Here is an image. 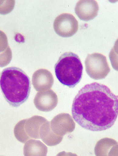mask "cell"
<instances>
[{"label":"cell","instance_id":"obj_1","mask_svg":"<svg viewBox=\"0 0 118 156\" xmlns=\"http://www.w3.org/2000/svg\"><path fill=\"white\" fill-rule=\"evenodd\" d=\"M118 114V96L107 86L97 82L83 87L72 104L73 119L89 131L98 132L111 128Z\"/></svg>","mask_w":118,"mask_h":156},{"label":"cell","instance_id":"obj_10","mask_svg":"<svg viewBox=\"0 0 118 156\" xmlns=\"http://www.w3.org/2000/svg\"><path fill=\"white\" fill-rule=\"evenodd\" d=\"M47 121L45 118L39 115H35L26 119L25 124V129L26 133L31 138L40 139V128Z\"/></svg>","mask_w":118,"mask_h":156},{"label":"cell","instance_id":"obj_18","mask_svg":"<svg viewBox=\"0 0 118 156\" xmlns=\"http://www.w3.org/2000/svg\"><path fill=\"white\" fill-rule=\"evenodd\" d=\"M56 156H78L76 154H73L71 153H67V152L63 151L60 152Z\"/></svg>","mask_w":118,"mask_h":156},{"label":"cell","instance_id":"obj_14","mask_svg":"<svg viewBox=\"0 0 118 156\" xmlns=\"http://www.w3.org/2000/svg\"><path fill=\"white\" fill-rule=\"evenodd\" d=\"M26 121V119H25L17 123L15 126L14 130L15 138L18 141L23 144H25L27 141L31 139L30 136L26 133L25 129V124Z\"/></svg>","mask_w":118,"mask_h":156},{"label":"cell","instance_id":"obj_4","mask_svg":"<svg viewBox=\"0 0 118 156\" xmlns=\"http://www.w3.org/2000/svg\"><path fill=\"white\" fill-rule=\"evenodd\" d=\"M85 64L87 74L93 80L105 79L110 71L106 57L102 54L94 53L89 55Z\"/></svg>","mask_w":118,"mask_h":156},{"label":"cell","instance_id":"obj_2","mask_svg":"<svg viewBox=\"0 0 118 156\" xmlns=\"http://www.w3.org/2000/svg\"><path fill=\"white\" fill-rule=\"evenodd\" d=\"M0 88L6 101L13 107H19L29 98L31 80L21 69L7 68L1 73Z\"/></svg>","mask_w":118,"mask_h":156},{"label":"cell","instance_id":"obj_6","mask_svg":"<svg viewBox=\"0 0 118 156\" xmlns=\"http://www.w3.org/2000/svg\"><path fill=\"white\" fill-rule=\"evenodd\" d=\"M50 126L54 133L62 136L72 133L76 127L73 118L67 113H60L54 117L50 122Z\"/></svg>","mask_w":118,"mask_h":156},{"label":"cell","instance_id":"obj_8","mask_svg":"<svg viewBox=\"0 0 118 156\" xmlns=\"http://www.w3.org/2000/svg\"><path fill=\"white\" fill-rule=\"evenodd\" d=\"M99 10L98 4L94 0H82L77 3L75 8L78 17L85 22L93 20L97 16Z\"/></svg>","mask_w":118,"mask_h":156},{"label":"cell","instance_id":"obj_13","mask_svg":"<svg viewBox=\"0 0 118 156\" xmlns=\"http://www.w3.org/2000/svg\"><path fill=\"white\" fill-rule=\"evenodd\" d=\"M117 144V142L111 138L106 137L100 139L95 147V155L96 156H109L112 147Z\"/></svg>","mask_w":118,"mask_h":156},{"label":"cell","instance_id":"obj_19","mask_svg":"<svg viewBox=\"0 0 118 156\" xmlns=\"http://www.w3.org/2000/svg\"></svg>","mask_w":118,"mask_h":156},{"label":"cell","instance_id":"obj_16","mask_svg":"<svg viewBox=\"0 0 118 156\" xmlns=\"http://www.w3.org/2000/svg\"><path fill=\"white\" fill-rule=\"evenodd\" d=\"M15 5V1L0 0V14H8L13 10Z\"/></svg>","mask_w":118,"mask_h":156},{"label":"cell","instance_id":"obj_5","mask_svg":"<svg viewBox=\"0 0 118 156\" xmlns=\"http://www.w3.org/2000/svg\"><path fill=\"white\" fill-rule=\"evenodd\" d=\"M56 34L62 37L73 36L78 30V22L72 15L63 13L58 16L53 24Z\"/></svg>","mask_w":118,"mask_h":156},{"label":"cell","instance_id":"obj_17","mask_svg":"<svg viewBox=\"0 0 118 156\" xmlns=\"http://www.w3.org/2000/svg\"><path fill=\"white\" fill-rule=\"evenodd\" d=\"M8 47L7 36L4 32L0 30V53L5 51Z\"/></svg>","mask_w":118,"mask_h":156},{"label":"cell","instance_id":"obj_11","mask_svg":"<svg viewBox=\"0 0 118 156\" xmlns=\"http://www.w3.org/2000/svg\"><path fill=\"white\" fill-rule=\"evenodd\" d=\"M40 138L48 146H55L60 144L63 140V136L57 135L52 131L50 122L47 121L40 128Z\"/></svg>","mask_w":118,"mask_h":156},{"label":"cell","instance_id":"obj_3","mask_svg":"<svg viewBox=\"0 0 118 156\" xmlns=\"http://www.w3.org/2000/svg\"><path fill=\"white\" fill-rule=\"evenodd\" d=\"M83 66L78 56L72 52L64 53L55 66L56 76L60 83L73 88L80 82Z\"/></svg>","mask_w":118,"mask_h":156},{"label":"cell","instance_id":"obj_9","mask_svg":"<svg viewBox=\"0 0 118 156\" xmlns=\"http://www.w3.org/2000/svg\"><path fill=\"white\" fill-rule=\"evenodd\" d=\"M54 78L50 71L46 69H40L35 71L32 76L33 86L37 91H44L52 88Z\"/></svg>","mask_w":118,"mask_h":156},{"label":"cell","instance_id":"obj_12","mask_svg":"<svg viewBox=\"0 0 118 156\" xmlns=\"http://www.w3.org/2000/svg\"><path fill=\"white\" fill-rule=\"evenodd\" d=\"M48 148L41 141L30 139L25 144L24 156H47Z\"/></svg>","mask_w":118,"mask_h":156},{"label":"cell","instance_id":"obj_7","mask_svg":"<svg viewBox=\"0 0 118 156\" xmlns=\"http://www.w3.org/2000/svg\"><path fill=\"white\" fill-rule=\"evenodd\" d=\"M57 94L52 90L39 92L36 94L34 103L39 111L50 112L56 107L58 104Z\"/></svg>","mask_w":118,"mask_h":156},{"label":"cell","instance_id":"obj_15","mask_svg":"<svg viewBox=\"0 0 118 156\" xmlns=\"http://www.w3.org/2000/svg\"><path fill=\"white\" fill-rule=\"evenodd\" d=\"M12 54L9 47L2 53H0V67L6 66L12 61Z\"/></svg>","mask_w":118,"mask_h":156}]
</instances>
